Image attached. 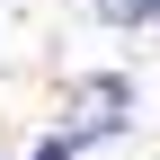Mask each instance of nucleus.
<instances>
[{
    "mask_svg": "<svg viewBox=\"0 0 160 160\" xmlns=\"http://www.w3.org/2000/svg\"><path fill=\"white\" fill-rule=\"evenodd\" d=\"M98 18L107 27H133V18H151V0H98Z\"/></svg>",
    "mask_w": 160,
    "mask_h": 160,
    "instance_id": "nucleus-2",
    "label": "nucleus"
},
{
    "mask_svg": "<svg viewBox=\"0 0 160 160\" xmlns=\"http://www.w3.org/2000/svg\"><path fill=\"white\" fill-rule=\"evenodd\" d=\"M125 116H133V89H125V80H107V89H80V98H71L62 142H80V133H98V125H125Z\"/></svg>",
    "mask_w": 160,
    "mask_h": 160,
    "instance_id": "nucleus-1",
    "label": "nucleus"
},
{
    "mask_svg": "<svg viewBox=\"0 0 160 160\" xmlns=\"http://www.w3.org/2000/svg\"><path fill=\"white\" fill-rule=\"evenodd\" d=\"M151 18H160V0H151Z\"/></svg>",
    "mask_w": 160,
    "mask_h": 160,
    "instance_id": "nucleus-4",
    "label": "nucleus"
},
{
    "mask_svg": "<svg viewBox=\"0 0 160 160\" xmlns=\"http://www.w3.org/2000/svg\"><path fill=\"white\" fill-rule=\"evenodd\" d=\"M36 160H71V142H62V133H53V142H45V151H36Z\"/></svg>",
    "mask_w": 160,
    "mask_h": 160,
    "instance_id": "nucleus-3",
    "label": "nucleus"
}]
</instances>
